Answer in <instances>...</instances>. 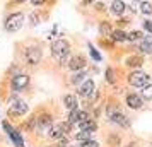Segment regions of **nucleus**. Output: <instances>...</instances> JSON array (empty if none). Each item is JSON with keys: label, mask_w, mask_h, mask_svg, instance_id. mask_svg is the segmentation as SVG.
Segmentation results:
<instances>
[{"label": "nucleus", "mask_w": 152, "mask_h": 147, "mask_svg": "<svg viewBox=\"0 0 152 147\" xmlns=\"http://www.w3.org/2000/svg\"><path fill=\"white\" fill-rule=\"evenodd\" d=\"M51 55H53V58L65 63L69 60V55H70V45L65 39H56L51 45Z\"/></svg>", "instance_id": "obj_1"}, {"label": "nucleus", "mask_w": 152, "mask_h": 147, "mask_svg": "<svg viewBox=\"0 0 152 147\" xmlns=\"http://www.w3.org/2000/svg\"><path fill=\"white\" fill-rule=\"evenodd\" d=\"M22 22H24V15H22L21 12L9 15L7 21H5V31H9V33H15V31H19L21 26H22Z\"/></svg>", "instance_id": "obj_2"}, {"label": "nucleus", "mask_w": 152, "mask_h": 147, "mask_svg": "<svg viewBox=\"0 0 152 147\" xmlns=\"http://www.w3.org/2000/svg\"><path fill=\"white\" fill-rule=\"evenodd\" d=\"M128 82L133 87H144V86L149 84V75L145 72H142V70H135V72H132L128 75Z\"/></svg>", "instance_id": "obj_3"}, {"label": "nucleus", "mask_w": 152, "mask_h": 147, "mask_svg": "<svg viewBox=\"0 0 152 147\" xmlns=\"http://www.w3.org/2000/svg\"><path fill=\"white\" fill-rule=\"evenodd\" d=\"M69 132H72V123H69V121H60V123L53 125V128H51V137L55 140L63 139V137L69 135Z\"/></svg>", "instance_id": "obj_4"}, {"label": "nucleus", "mask_w": 152, "mask_h": 147, "mask_svg": "<svg viewBox=\"0 0 152 147\" xmlns=\"http://www.w3.org/2000/svg\"><path fill=\"white\" fill-rule=\"evenodd\" d=\"M51 128H53V121H51V116L50 115H41L38 118V132L41 135H51Z\"/></svg>", "instance_id": "obj_5"}, {"label": "nucleus", "mask_w": 152, "mask_h": 147, "mask_svg": "<svg viewBox=\"0 0 152 147\" xmlns=\"http://www.w3.org/2000/svg\"><path fill=\"white\" fill-rule=\"evenodd\" d=\"M28 111V105H26V101H22V99H14L12 103H10V108H9V115H12V116H19V115H24V113Z\"/></svg>", "instance_id": "obj_6"}, {"label": "nucleus", "mask_w": 152, "mask_h": 147, "mask_svg": "<svg viewBox=\"0 0 152 147\" xmlns=\"http://www.w3.org/2000/svg\"><path fill=\"white\" fill-rule=\"evenodd\" d=\"M29 86V77L28 75H14L12 77V87H14V91H22V89H26Z\"/></svg>", "instance_id": "obj_7"}, {"label": "nucleus", "mask_w": 152, "mask_h": 147, "mask_svg": "<svg viewBox=\"0 0 152 147\" xmlns=\"http://www.w3.org/2000/svg\"><path fill=\"white\" fill-rule=\"evenodd\" d=\"M26 60H28L29 65L39 63V60H41V50L39 48H29L28 51H26Z\"/></svg>", "instance_id": "obj_8"}, {"label": "nucleus", "mask_w": 152, "mask_h": 147, "mask_svg": "<svg viewBox=\"0 0 152 147\" xmlns=\"http://www.w3.org/2000/svg\"><path fill=\"white\" fill-rule=\"evenodd\" d=\"M86 67V58L82 55H75L69 60V69L70 70H82Z\"/></svg>", "instance_id": "obj_9"}, {"label": "nucleus", "mask_w": 152, "mask_h": 147, "mask_svg": "<svg viewBox=\"0 0 152 147\" xmlns=\"http://www.w3.org/2000/svg\"><path fill=\"white\" fill-rule=\"evenodd\" d=\"M87 118V113L86 111H80V110H72V111H70V115H69V123H72V125H74V123H80V121H82V120H86Z\"/></svg>", "instance_id": "obj_10"}, {"label": "nucleus", "mask_w": 152, "mask_h": 147, "mask_svg": "<svg viewBox=\"0 0 152 147\" xmlns=\"http://www.w3.org/2000/svg\"><path fill=\"white\" fill-rule=\"evenodd\" d=\"M92 91H94V82L92 80H86L82 86H80V89H79V94L82 96V98H87V96H91L92 94Z\"/></svg>", "instance_id": "obj_11"}, {"label": "nucleus", "mask_w": 152, "mask_h": 147, "mask_svg": "<svg viewBox=\"0 0 152 147\" xmlns=\"http://www.w3.org/2000/svg\"><path fill=\"white\" fill-rule=\"evenodd\" d=\"M126 105L133 110H138V108H142V98L138 94H128L126 96Z\"/></svg>", "instance_id": "obj_12"}, {"label": "nucleus", "mask_w": 152, "mask_h": 147, "mask_svg": "<svg viewBox=\"0 0 152 147\" xmlns=\"http://www.w3.org/2000/svg\"><path fill=\"white\" fill-rule=\"evenodd\" d=\"M79 127H80V130H86V132H94L97 128V123L94 121V120H91V118H86V120H82L80 123H79Z\"/></svg>", "instance_id": "obj_13"}, {"label": "nucleus", "mask_w": 152, "mask_h": 147, "mask_svg": "<svg viewBox=\"0 0 152 147\" xmlns=\"http://www.w3.org/2000/svg\"><path fill=\"white\" fill-rule=\"evenodd\" d=\"M63 105H65V108H67L69 111H72V110L77 108V98L74 94H67V96L63 98Z\"/></svg>", "instance_id": "obj_14"}, {"label": "nucleus", "mask_w": 152, "mask_h": 147, "mask_svg": "<svg viewBox=\"0 0 152 147\" xmlns=\"http://www.w3.org/2000/svg\"><path fill=\"white\" fill-rule=\"evenodd\" d=\"M111 12L115 15H120V14H123L125 12V4H123V0H113V4H111Z\"/></svg>", "instance_id": "obj_15"}, {"label": "nucleus", "mask_w": 152, "mask_h": 147, "mask_svg": "<svg viewBox=\"0 0 152 147\" xmlns=\"http://www.w3.org/2000/svg\"><path fill=\"white\" fill-rule=\"evenodd\" d=\"M110 118H111L113 123H118V125H121V127H128V120H126V116L121 115V113H111Z\"/></svg>", "instance_id": "obj_16"}, {"label": "nucleus", "mask_w": 152, "mask_h": 147, "mask_svg": "<svg viewBox=\"0 0 152 147\" xmlns=\"http://www.w3.org/2000/svg\"><path fill=\"white\" fill-rule=\"evenodd\" d=\"M140 50L152 55V36H147L144 39H140Z\"/></svg>", "instance_id": "obj_17"}, {"label": "nucleus", "mask_w": 152, "mask_h": 147, "mask_svg": "<svg viewBox=\"0 0 152 147\" xmlns=\"http://www.w3.org/2000/svg\"><path fill=\"white\" fill-rule=\"evenodd\" d=\"M99 33H101L103 36H108V38H110L111 33H113V29H111V22H108V21L101 22V24H99Z\"/></svg>", "instance_id": "obj_18"}, {"label": "nucleus", "mask_w": 152, "mask_h": 147, "mask_svg": "<svg viewBox=\"0 0 152 147\" xmlns=\"http://www.w3.org/2000/svg\"><path fill=\"white\" fill-rule=\"evenodd\" d=\"M126 33H125V31H121V29H116V31H113V33H111V39H113V41H126Z\"/></svg>", "instance_id": "obj_19"}, {"label": "nucleus", "mask_w": 152, "mask_h": 147, "mask_svg": "<svg viewBox=\"0 0 152 147\" xmlns=\"http://www.w3.org/2000/svg\"><path fill=\"white\" fill-rule=\"evenodd\" d=\"M126 65H128V67H140V65H142V58H140V56L138 55H135V56H130V58H126Z\"/></svg>", "instance_id": "obj_20"}, {"label": "nucleus", "mask_w": 152, "mask_h": 147, "mask_svg": "<svg viewBox=\"0 0 152 147\" xmlns=\"http://www.w3.org/2000/svg\"><path fill=\"white\" fill-rule=\"evenodd\" d=\"M10 135V139H12V142L15 144V147H24V142H22V139H21V135L15 132V130H12V132L9 133Z\"/></svg>", "instance_id": "obj_21"}, {"label": "nucleus", "mask_w": 152, "mask_h": 147, "mask_svg": "<svg viewBox=\"0 0 152 147\" xmlns=\"http://www.w3.org/2000/svg\"><path fill=\"white\" fill-rule=\"evenodd\" d=\"M140 12L145 15H151L152 14V4L151 2H142L140 4Z\"/></svg>", "instance_id": "obj_22"}, {"label": "nucleus", "mask_w": 152, "mask_h": 147, "mask_svg": "<svg viewBox=\"0 0 152 147\" xmlns=\"http://www.w3.org/2000/svg\"><path fill=\"white\" fill-rule=\"evenodd\" d=\"M91 139V132H86V130H80V132L75 135V140H79V142H86V140Z\"/></svg>", "instance_id": "obj_23"}, {"label": "nucleus", "mask_w": 152, "mask_h": 147, "mask_svg": "<svg viewBox=\"0 0 152 147\" xmlns=\"http://www.w3.org/2000/svg\"><path fill=\"white\" fill-rule=\"evenodd\" d=\"M142 98L144 99H152V84L144 86V89H142Z\"/></svg>", "instance_id": "obj_24"}, {"label": "nucleus", "mask_w": 152, "mask_h": 147, "mask_svg": "<svg viewBox=\"0 0 152 147\" xmlns=\"http://www.w3.org/2000/svg\"><path fill=\"white\" fill-rule=\"evenodd\" d=\"M126 39H130V41H140V39H144V34L140 31H133V33H130V34L126 36Z\"/></svg>", "instance_id": "obj_25"}, {"label": "nucleus", "mask_w": 152, "mask_h": 147, "mask_svg": "<svg viewBox=\"0 0 152 147\" xmlns=\"http://www.w3.org/2000/svg\"><path fill=\"white\" fill-rule=\"evenodd\" d=\"M79 147H99V144H97L96 140H86V142H80V146Z\"/></svg>", "instance_id": "obj_26"}, {"label": "nucleus", "mask_w": 152, "mask_h": 147, "mask_svg": "<svg viewBox=\"0 0 152 147\" xmlns=\"http://www.w3.org/2000/svg\"><path fill=\"white\" fill-rule=\"evenodd\" d=\"M89 50H91V55H92V58L99 62V60H101V55H99V51H96V48H94L92 45H89Z\"/></svg>", "instance_id": "obj_27"}, {"label": "nucleus", "mask_w": 152, "mask_h": 147, "mask_svg": "<svg viewBox=\"0 0 152 147\" xmlns=\"http://www.w3.org/2000/svg\"><path fill=\"white\" fill-rule=\"evenodd\" d=\"M106 79H108V82H115V72L111 69L106 70Z\"/></svg>", "instance_id": "obj_28"}, {"label": "nucleus", "mask_w": 152, "mask_h": 147, "mask_svg": "<svg viewBox=\"0 0 152 147\" xmlns=\"http://www.w3.org/2000/svg\"><path fill=\"white\" fill-rule=\"evenodd\" d=\"M144 28H145V31H149L152 34V21H144Z\"/></svg>", "instance_id": "obj_29"}, {"label": "nucleus", "mask_w": 152, "mask_h": 147, "mask_svg": "<svg viewBox=\"0 0 152 147\" xmlns=\"http://www.w3.org/2000/svg\"><path fill=\"white\" fill-rule=\"evenodd\" d=\"M2 127H4V128H5V130H7V133H10V132H12V130H14V128H12V127L9 125L7 121H2Z\"/></svg>", "instance_id": "obj_30"}, {"label": "nucleus", "mask_w": 152, "mask_h": 147, "mask_svg": "<svg viewBox=\"0 0 152 147\" xmlns=\"http://www.w3.org/2000/svg\"><path fill=\"white\" fill-rule=\"evenodd\" d=\"M31 21H33V24H38V22H39V15L38 14H31Z\"/></svg>", "instance_id": "obj_31"}, {"label": "nucleus", "mask_w": 152, "mask_h": 147, "mask_svg": "<svg viewBox=\"0 0 152 147\" xmlns=\"http://www.w3.org/2000/svg\"><path fill=\"white\" fill-rule=\"evenodd\" d=\"M46 0H31V4L33 5H41V4H45Z\"/></svg>", "instance_id": "obj_32"}, {"label": "nucleus", "mask_w": 152, "mask_h": 147, "mask_svg": "<svg viewBox=\"0 0 152 147\" xmlns=\"http://www.w3.org/2000/svg\"><path fill=\"white\" fill-rule=\"evenodd\" d=\"M82 77H84L82 74H79V75H75V77L72 79V82H79V80H80V79H82Z\"/></svg>", "instance_id": "obj_33"}, {"label": "nucleus", "mask_w": 152, "mask_h": 147, "mask_svg": "<svg viewBox=\"0 0 152 147\" xmlns=\"http://www.w3.org/2000/svg\"><path fill=\"white\" fill-rule=\"evenodd\" d=\"M96 9H97V10H101V12H103V10H104L106 7H104L103 4H96Z\"/></svg>", "instance_id": "obj_34"}, {"label": "nucleus", "mask_w": 152, "mask_h": 147, "mask_svg": "<svg viewBox=\"0 0 152 147\" xmlns=\"http://www.w3.org/2000/svg\"><path fill=\"white\" fill-rule=\"evenodd\" d=\"M19 2H24V0H12V4H19Z\"/></svg>", "instance_id": "obj_35"}, {"label": "nucleus", "mask_w": 152, "mask_h": 147, "mask_svg": "<svg viewBox=\"0 0 152 147\" xmlns=\"http://www.w3.org/2000/svg\"><path fill=\"white\" fill-rule=\"evenodd\" d=\"M91 2H94V0H84V4H91Z\"/></svg>", "instance_id": "obj_36"}]
</instances>
